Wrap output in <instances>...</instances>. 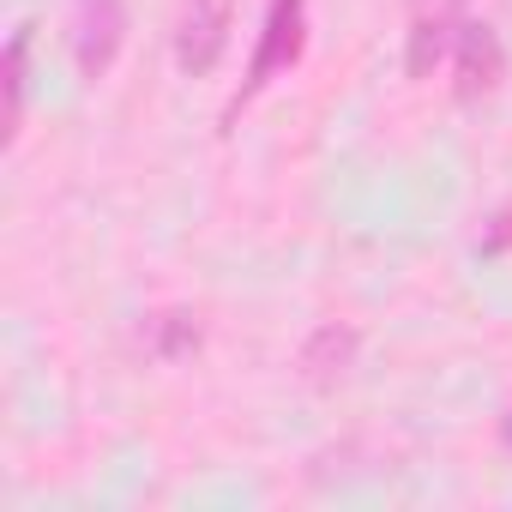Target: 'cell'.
<instances>
[{
	"label": "cell",
	"mask_w": 512,
	"mask_h": 512,
	"mask_svg": "<svg viewBox=\"0 0 512 512\" xmlns=\"http://www.w3.org/2000/svg\"><path fill=\"white\" fill-rule=\"evenodd\" d=\"M302 49H308V0H272V7H266V25H260V43H253L247 85H241L235 109L253 103L278 73H290V67L302 61Z\"/></svg>",
	"instance_id": "1"
},
{
	"label": "cell",
	"mask_w": 512,
	"mask_h": 512,
	"mask_svg": "<svg viewBox=\"0 0 512 512\" xmlns=\"http://www.w3.org/2000/svg\"><path fill=\"white\" fill-rule=\"evenodd\" d=\"M127 43V0H73V61L97 85Z\"/></svg>",
	"instance_id": "2"
},
{
	"label": "cell",
	"mask_w": 512,
	"mask_h": 512,
	"mask_svg": "<svg viewBox=\"0 0 512 512\" xmlns=\"http://www.w3.org/2000/svg\"><path fill=\"white\" fill-rule=\"evenodd\" d=\"M229 25H235V0H187L181 31H175V67L181 73H211L229 49Z\"/></svg>",
	"instance_id": "3"
},
{
	"label": "cell",
	"mask_w": 512,
	"mask_h": 512,
	"mask_svg": "<svg viewBox=\"0 0 512 512\" xmlns=\"http://www.w3.org/2000/svg\"><path fill=\"white\" fill-rule=\"evenodd\" d=\"M458 103H482L500 79H506V49L494 37V25H458Z\"/></svg>",
	"instance_id": "4"
},
{
	"label": "cell",
	"mask_w": 512,
	"mask_h": 512,
	"mask_svg": "<svg viewBox=\"0 0 512 512\" xmlns=\"http://www.w3.org/2000/svg\"><path fill=\"white\" fill-rule=\"evenodd\" d=\"M356 350H362V338H356L350 326H320V332L302 344V368H308V380H314V386H332V380H344V374H350Z\"/></svg>",
	"instance_id": "5"
},
{
	"label": "cell",
	"mask_w": 512,
	"mask_h": 512,
	"mask_svg": "<svg viewBox=\"0 0 512 512\" xmlns=\"http://www.w3.org/2000/svg\"><path fill=\"white\" fill-rule=\"evenodd\" d=\"M458 43V31H452V19L446 13H422L416 25H410V49H404V67H410V79H428L440 61H446V49Z\"/></svg>",
	"instance_id": "6"
},
{
	"label": "cell",
	"mask_w": 512,
	"mask_h": 512,
	"mask_svg": "<svg viewBox=\"0 0 512 512\" xmlns=\"http://www.w3.org/2000/svg\"><path fill=\"white\" fill-rule=\"evenodd\" d=\"M7 139H19V121H25V97H31V25H19L7 37Z\"/></svg>",
	"instance_id": "7"
},
{
	"label": "cell",
	"mask_w": 512,
	"mask_h": 512,
	"mask_svg": "<svg viewBox=\"0 0 512 512\" xmlns=\"http://www.w3.org/2000/svg\"><path fill=\"white\" fill-rule=\"evenodd\" d=\"M506 247H512V205H506V211H500V217H494V223L482 229L476 253H482V260H494V253H506Z\"/></svg>",
	"instance_id": "8"
},
{
	"label": "cell",
	"mask_w": 512,
	"mask_h": 512,
	"mask_svg": "<svg viewBox=\"0 0 512 512\" xmlns=\"http://www.w3.org/2000/svg\"><path fill=\"white\" fill-rule=\"evenodd\" d=\"M500 440H506V446H512V410H506V416H500Z\"/></svg>",
	"instance_id": "9"
}]
</instances>
